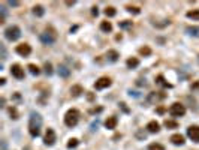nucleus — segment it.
<instances>
[{"instance_id":"nucleus-1","label":"nucleus","mask_w":199,"mask_h":150,"mask_svg":"<svg viewBox=\"0 0 199 150\" xmlns=\"http://www.w3.org/2000/svg\"><path fill=\"white\" fill-rule=\"evenodd\" d=\"M41 126H42V117L38 112H32L30 122H29V132L32 137H39L41 134Z\"/></svg>"},{"instance_id":"nucleus-2","label":"nucleus","mask_w":199,"mask_h":150,"mask_svg":"<svg viewBox=\"0 0 199 150\" xmlns=\"http://www.w3.org/2000/svg\"><path fill=\"white\" fill-rule=\"evenodd\" d=\"M79 120V111L77 108H70L66 114H65V125L69 128L77 126V123Z\"/></svg>"},{"instance_id":"nucleus-3","label":"nucleus","mask_w":199,"mask_h":150,"mask_svg":"<svg viewBox=\"0 0 199 150\" xmlns=\"http://www.w3.org/2000/svg\"><path fill=\"white\" fill-rule=\"evenodd\" d=\"M56 39H57V33L53 29H48L44 33H41V41L45 45H53L56 42Z\"/></svg>"},{"instance_id":"nucleus-4","label":"nucleus","mask_w":199,"mask_h":150,"mask_svg":"<svg viewBox=\"0 0 199 150\" xmlns=\"http://www.w3.org/2000/svg\"><path fill=\"white\" fill-rule=\"evenodd\" d=\"M5 36H6V39L9 41H17L18 38L21 36V30L18 26H11L5 30Z\"/></svg>"},{"instance_id":"nucleus-5","label":"nucleus","mask_w":199,"mask_h":150,"mask_svg":"<svg viewBox=\"0 0 199 150\" xmlns=\"http://www.w3.org/2000/svg\"><path fill=\"white\" fill-rule=\"evenodd\" d=\"M169 114L174 116V117H183V116L186 114V108H184L183 104L175 102V104H172V105L169 107Z\"/></svg>"},{"instance_id":"nucleus-6","label":"nucleus","mask_w":199,"mask_h":150,"mask_svg":"<svg viewBox=\"0 0 199 150\" xmlns=\"http://www.w3.org/2000/svg\"><path fill=\"white\" fill-rule=\"evenodd\" d=\"M56 141H57V135H56L54 129L48 128V129H46V134H45V138H44V143H45L46 146H54Z\"/></svg>"},{"instance_id":"nucleus-7","label":"nucleus","mask_w":199,"mask_h":150,"mask_svg":"<svg viewBox=\"0 0 199 150\" xmlns=\"http://www.w3.org/2000/svg\"><path fill=\"white\" fill-rule=\"evenodd\" d=\"M111 78H108V77H101L96 83H94V89H97V90H102V89H106V87H109L111 86Z\"/></svg>"},{"instance_id":"nucleus-8","label":"nucleus","mask_w":199,"mask_h":150,"mask_svg":"<svg viewBox=\"0 0 199 150\" xmlns=\"http://www.w3.org/2000/svg\"><path fill=\"white\" fill-rule=\"evenodd\" d=\"M15 51L20 54V56H23V57H27L30 53H32V47L29 45V44H20V45H17V48H15Z\"/></svg>"},{"instance_id":"nucleus-9","label":"nucleus","mask_w":199,"mask_h":150,"mask_svg":"<svg viewBox=\"0 0 199 150\" xmlns=\"http://www.w3.org/2000/svg\"><path fill=\"white\" fill-rule=\"evenodd\" d=\"M187 135H189V138H192V141L199 143V126H196V125L189 126L187 128Z\"/></svg>"},{"instance_id":"nucleus-10","label":"nucleus","mask_w":199,"mask_h":150,"mask_svg":"<svg viewBox=\"0 0 199 150\" xmlns=\"http://www.w3.org/2000/svg\"><path fill=\"white\" fill-rule=\"evenodd\" d=\"M11 74L14 75L17 80H23V78H24V69H23L20 65H17V63L11 66Z\"/></svg>"},{"instance_id":"nucleus-11","label":"nucleus","mask_w":199,"mask_h":150,"mask_svg":"<svg viewBox=\"0 0 199 150\" xmlns=\"http://www.w3.org/2000/svg\"><path fill=\"white\" fill-rule=\"evenodd\" d=\"M117 123H118L117 117H115V116H111V117H108V119L105 120V128H106V129H115V128H117Z\"/></svg>"},{"instance_id":"nucleus-12","label":"nucleus","mask_w":199,"mask_h":150,"mask_svg":"<svg viewBox=\"0 0 199 150\" xmlns=\"http://www.w3.org/2000/svg\"><path fill=\"white\" fill-rule=\"evenodd\" d=\"M171 143L172 144H175V146H183L186 141H184V137L181 135V134H174V135H171Z\"/></svg>"},{"instance_id":"nucleus-13","label":"nucleus","mask_w":199,"mask_h":150,"mask_svg":"<svg viewBox=\"0 0 199 150\" xmlns=\"http://www.w3.org/2000/svg\"><path fill=\"white\" fill-rule=\"evenodd\" d=\"M147 131L148 132H151V134H156L160 131V125L156 122V120H151V122H148L147 123Z\"/></svg>"},{"instance_id":"nucleus-14","label":"nucleus","mask_w":199,"mask_h":150,"mask_svg":"<svg viewBox=\"0 0 199 150\" xmlns=\"http://www.w3.org/2000/svg\"><path fill=\"white\" fill-rule=\"evenodd\" d=\"M81 93H84V89L79 86V84H75V86H72V89H70V96H73V98H77V96H79Z\"/></svg>"},{"instance_id":"nucleus-15","label":"nucleus","mask_w":199,"mask_h":150,"mask_svg":"<svg viewBox=\"0 0 199 150\" xmlns=\"http://www.w3.org/2000/svg\"><path fill=\"white\" fill-rule=\"evenodd\" d=\"M126 65H127V68H130V69L138 68V66H139V59H136V57H130V59H127Z\"/></svg>"},{"instance_id":"nucleus-16","label":"nucleus","mask_w":199,"mask_h":150,"mask_svg":"<svg viewBox=\"0 0 199 150\" xmlns=\"http://www.w3.org/2000/svg\"><path fill=\"white\" fill-rule=\"evenodd\" d=\"M118 53L115 51V50H109V51L106 53V59L109 60V62H117L118 60Z\"/></svg>"},{"instance_id":"nucleus-17","label":"nucleus","mask_w":199,"mask_h":150,"mask_svg":"<svg viewBox=\"0 0 199 150\" xmlns=\"http://www.w3.org/2000/svg\"><path fill=\"white\" fill-rule=\"evenodd\" d=\"M101 30L105 32V33H109L111 30H113V24H111L109 21H102L101 23Z\"/></svg>"},{"instance_id":"nucleus-18","label":"nucleus","mask_w":199,"mask_h":150,"mask_svg":"<svg viewBox=\"0 0 199 150\" xmlns=\"http://www.w3.org/2000/svg\"><path fill=\"white\" fill-rule=\"evenodd\" d=\"M187 17L195 20V21H199V9H192L187 12Z\"/></svg>"},{"instance_id":"nucleus-19","label":"nucleus","mask_w":199,"mask_h":150,"mask_svg":"<svg viewBox=\"0 0 199 150\" xmlns=\"http://www.w3.org/2000/svg\"><path fill=\"white\" fill-rule=\"evenodd\" d=\"M165 126L168 129H177L178 128V123L175 120H165Z\"/></svg>"},{"instance_id":"nucleus-20","label":"nucleus","mask_w":199,"mask_h":150,"mask_svg":"<svg viewBox=\"0 0 199 150\" xmlns=\"http://www.w3.org/2000/svg\"><path fill=\"white\" fill-rule=\"evenodd\" d=\"M27 68H29L30 74H33V75H39V74H41V69H39L38 66H36V65H33V63H30Z\"/></svg>"},{"instance_id":"nucleus-21","label":"nucleus","mask_w":199,"mask_h":150,"mask_svg":"<svg viewBox=\"0 0 199 150\" xmlns=\"http://www.w3.org/2000/svg\"><path fill=\"white\" fill-rule=\"evenodd\" d=\"M148 150H165V146H162L160 143H151L148 146Z\"/></svg>"},{"instance_id":"nucleus-22","label":"nucleus","mask_w":199,"mask_h":150,"mask_svg":"<svg viewBox=\"0 0 199 150\" xmlns=\"http://www.w3.org/2000/svg\"><path fill=\"white\" fill-rule=\"evenodd\" d=\"M58 74L61 75V77H65V78H66V77H69L70 71H69L66 66H60V68H58Z\"/></svg>"},{"instance_id":"nucleus-23","label":"nucleus","mask_w":199,"mask_h":150,"mask_svg":"<svg viewBox=\"0 0 199 150\" xmlns=\"http://www.w3.org/2000/svg\"><path fill=\"white\" fill-rule=\"evenodd\" d=\"M117 14V11H115V8H113V6H108L106 9H105V15L106 17H114Z\"/></svg>"},{"instance_id":"nucleus-24","label":"nucleus","mask_w":199,"mask_h":150,"mask_svg":"<svg viewBox=\"0 0 199 150\" xmlns=\"http://www.w3.org/2000/svg\"><path fill=\"white\" fill-rule=\"evenodd\" d=\"M44 12H45V11H44L42 6H34V8H33V14H34L36 17H42Z\"/></svg>"},{"instance_id":"nucleus-25","label":"nucleus","mask_w":199,"mask_h":150,"mask_svg":"<svg viewBox=\"0 0 199 150\" xmlns=\"http://www.w3.org/2000/svg\"><path fill=\"white\" fill-rule=\"evenodd\" d=\"M156 81H157V84H162V86H163V87H172L171 84L165 83V78H163V75H157V78H156Z\"/></svg>"},{"instance_id":"nucleus-26","label":"nucleus","mask_w":199,"mask_h":150,"mask_svg":"<svg viewBox=\"0 0 199 150\" xmlns=\"http://www.w3.org/2000/svg\"><path fill=\"white\" fill-rule=\"evenodd\" d=\"M139 54H141V56H150V54H151V48H150V47H142V48H139Z\"/></svg>"},{"instance_id":"nucleus-27","label":"nucleus","mask_w":199,"mask_h":150,"mask_svg":"<svg viewBox=\"0 0 199 150\" xmlns=\"http://www.w3.org/2000/svg\"><path fill=\"white\" fill-rule=\"evenodd\" d=\"M187 33L192 36H199V27H187Z\"/></svg>"},{"instance_id":"nucleus-28","label":"nucleus","mask_w":199,"mask_h":150,"mask_svg":"<svg viewBox=\"0 0 199 150\" xmlns=\"http://www.w3.org/2000/svg\"><path fill=\"white\" fill-rule=\"evenodd\" d=\"M79 144V141L77 140V138H72V140H69V143H68V149H73V147H77Z\"/></svg>"},{"instance_id":"nucleus-29","label":"nucleus","mask_w":199,"mask_h":150,"mask_svg":"<svg viewBox=\"0 0 199 150\" xmlns=\"http://www.w3.org/2000/svg\"><path fill=\"white\" fill-rule=\"evenodd\" d=\"M9 114L12 116V119H18V117H20L18 111H17V110H15L14 107H11V108H9Z\"/></svg>"},{"instance_id":"nucleus-30","label":"nucleus","mask_w":199,"mask_h":150,"mask_svg":"<svg viewBox=\"0 0 199 150\" xmlns=\"http://www.w3.org/2000/svg\"><path fill=\"white\" fill-rule=\"evenodd\" d=\"M118 26L123 27V29H127V27H132V21H120Z\"/></svg>"},{"instance_id":"nucleus-31","label":"nucleus","mask_w":199,"mask_h":150,"mask_svg":"<svg viewBox=\"0 0 199 150\" xmlns=\"http://www.w3.org/2000/svg\"><path fill=\"white\" fill-rule=\"evenodd\" d=\"M45 72H46V75H51L53 74V65L51 63H45Z\"/></svg>"},{"instance_id":"nucleus-32","label":"nucleus","mask_w":199,"mask_h":150,"mask_svg":"<svg viewBox=\"0 0 199 150\" xmlns=\"http://www.w3.org/2000/svg\"><path fill=\"white\" fill-rule=\"evenodd\" d=\"M127 11L129 12H133V14H139V8H136V6H127Z\"/></svg>"},{"instance_id":"nucleus-33","label":"nucleus","mask_w":199,"mask_h":150,"mask_svg":"<svg viewBox=\"0 0 199 150\" xmlns=\"http://www.w3.org/2000/svg\"><path fill=\"white\" fill-rule=\"evenodd\" d=\"M192 90H199V81H196V83L192 84Z\"/></svg>"},{"instance_id":"nucleus-34","label":"nucleus","mask_w":199,"mask_h":150,"mask_svg":"<svg viewBox=\"0 0 199 150\" xmlns=\"http://www.w3.org/2000/svg\"><path fill=\"white\" fill-rule=\"evenodd\" d=\"M97 14H99V11H97V8L94 6V8H93V15H97Z\"/></svg>"},{"instance_id":"nucleus-35","label":"nucleus","mask_w":199,"mask_h":150,"mask_svg":"<svg viewBox=\"0 0 199 150\" xmlns=\"http://www.w3.org/2000/svg\"><path fill=\"white\" fill-rule=\"evenodd\" d=\"M9 5H11V6H17V5H18V2H9Z\"/></svg>"}]
</instances>
